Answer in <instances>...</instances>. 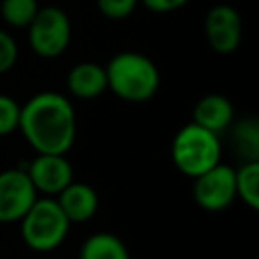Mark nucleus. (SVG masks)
Here are the masks:
<instances>
[{
  "instance_id": "nucleus-17",
  "label": "nucleus",
  "mask_w": 259,
  "mask_h": 259,
  "mask_svg": "<svg viewBox=\"0 0 259 259\" xmlns=\"http://www.w3.org/2000/svg\"><path fill=\"white\" fill-rule=\"evenodd\" d=\"M20 119V105L10 95L0 93V138L10 136L14 130H18Z\"/></svg>"
},
{
  "instance_id": "nucleus-14",
  "label": "nucleus",
  "mask_w": 259,
  "mask_h": 259,
  "mask_svg": "<svg viewBox=\"0 0 259 259\" xmlns=\"http://www.w3.org/2000/svg\"><path fill=\"white\" fill-rule=\"evenodd\" d=\"M233 146L245 162H259V121L255 117H245L235 125Z\"/></svg>"
},
{
  "instance_id": "nucleus-16",
  "label": "nucleus",
  "mask_w": 259,
  "mask_h": 259,
  "mask_svg": "<svg viewBox=\"0 0 259 259\" xmlns=\"http://www.w3.org/2000/svg\"><path fill=\"white\" fill-rule=\"evenodd\" d=\"M36 12H38L36 0H2L0 2L2 18L16 28H26L32 22Z\"/></svg>"
},
{
  "instance_id": "nucleus-9",
  "label": "nucleus",
  "mask_w": 259,
  "mask_h": 259,
  "mask_svg": "<svg viewBox=\"0 0 259 259\" xmlns=\"http://www.w3.org/2000/svg\"><path fill=\"white\" fill-rule=\"evenodd\" d=\"M36 194H59L73 182V166L63 154H36V158L24 168Z\"/></svg>"
},
{
  "instance_id": "nucleus-11",
  "label": "nucleus",
  "mask_w": 259,
  "mask_h": 259,
  "mask_svg": "<svg viewBox=\"0 0 259 259\" xmlns=\"http://www.w3.org/2000/svg\"><path fill=\"white\" fill-rule=\"evenodd\" d=\"M231 121H233V103L221 93H208L200 97L192 109V123L217 136L223 130H227Z\"/></svg>"
},
{
  "instance_id": "nucleus-5",
  "label": "nucleus",
  "mask_w": 259,
  "mask_h": 259,
  "mask_svg": "<svg viewBox=\"0 0 259 259\" xmlns=\"http://www.w3.org/2000/svg\"><path fill=\"white\" fill-rule=\"evenodd\" d=\"M28 28V45L42 59H55L63 55L71 42V20L55 6L38 8Z\"/></svg>"
},
{
  "instance_id": "nucleus-18",
  "label": "nucleus",
  "mask_w": 259,
  "mask_h": 259,
  "mask_svg": "<svg viewBox=\"0 0 259 259\" xmlns=\"http://www.w3.org/2000/svg\"><path fill=\"white\" fill-rule=\"evenodd\" d=\"M140 0H97V8L103 16L111 18V20H119L125 18L134 12V8L138 6Z\"/></svg>"
},
{
  "instance_id": "nucleus-1",
  "label": "nucleus",
  "mask_w": 259,
  "mask_h": 259,
  "mask_svg": "<svg viewBox=\"0 0 259 259\" xmlns=\"http://www.w3.org/2000/svg\"><path fill=\"white\" fill-rule=\"evenodd\" d=\"M18 130L36 154H67L77 136L71 101L57 91H42L20 105Z\"/></svg>"
},
{
  "instance_id": "nucleus-13",
  "label": "nucleus",
  "mask_w": 259,
  "mask_h": 259,
  "mask_svg": "<svg viewBox=\"0 0 259 259\" xmlns=\"http://www.w3.org/2000/svg\"><path fill=\"white\" fill-rule=\"evenodd\" d=\"M79 259H130V251L117 235L93 233L83 241Z\"/></svg>"
},
{
  "instance_id": "nucleus-15",
  "label": "nucleus",
  "mask_w": 259,
  "mask_h": 259,
  "mask_svg": "<svg viewBox=\"0 0 259 259\" xmlns=\"http://www.w3.org/2000/svg\"><path fill=\"white\" fill-rule=\"evenodd\" d=\"M235 188L251 210L259 208V162H245L235 170Z\"/></svg>"
},
{
  "instance_id": "nucleus-19",
  "label": "nucleus",
  "mask_w": 259,
  "mask_h": 259,
  "mask_svg": "<svg viewBox=\"0 0 259 259\" xmlns=\"http://www.w3.org/2000/svg\"><path fill=\"white\" fill-rule=\"evenodd\" d=\"M18 59V47L16 40L6 32L0 30V75L10 71Z\"/></svg>"
},
{
  "instance_id": "nucleus-12",
  "label": "nucleus",
  "mask_w": 259,
  "mask_h": 259,
  "mask_svg": "<svg viewBox=\"0 0 259 259\" xmlns=\"http://www.w3.org/2000/svg\"><path fill=\"white\" fill-rule=\"evenodd\" d=\"M67 87L79 99H93L101 95L107 89L105 67L91 61L77 63L67 75Z\"/></svg>"
},
{
  "instance_id": "nucleus-3",
  "label": "nucleus",
  "mask_w": 259,
  "mask_h": 259,
  "mask_svg": "<svg viewBox=\"0 0 259 259\" xmlns=\"http://www.w3.org/2000/svg\"><path fill=\"white\" fill-rule=\"evenodd\" d=\"M170 154L174 166L184 176L196 178L221 162V140L217 134L190 121L174 136Z\"/></svg>"
},
{
  "instance_id": "nucleus-8",
  "label": "nucleus",
  "mask_w": 259,
  "mask_h": 259,
  "mask_svg": "<svg viewBox=\"0 0 259 259\" xmlns=\"http://www.w3.org/2000/svg\"><path fill=\"white\" fill-rule=\"evenodd\" d=\"M243 34L241 14L229 4L212 6L204 16V36L212 51L221 55L233 53Z\"/></svg>"
},
{
  "instance_id": "nucleus-6",
  "label": "nucleus",
  "mask_w": 259,
  "mask_h": 259,
  "mask_svg": "<svg viewBox=\"0 0 259 259\" xmlns=\"http://www.w3.org/2000/svg\"><path fill=\"white\" fill-rule=\"evenodd\" d=\"M192 196L196 204L204 210H210V212L225 210L237 198L235 168L219 162L210 170L202 172L200 176L194 178Z\"/></svg>"
},
{
  "instance_id": "nucleus-2",
  "label": "nucleus",
  "mask_w": 259,
  "mask_h": 259,
  "mask_svg": "<svg viewBox=\"0 0 259 259\" xmlns=\"http://www.w3.org/2000/svg\"><path fill=\"white\" fill-rule=\"evenodd\" d=\"M107 89L130 103L152 99L160 87V71L154 61L142 53H117L105 67Z\"/></svg>"
},
{
  "instance_id": "nucleus-7",
  "label": "nucleus",
  "mask_w": 259,
  "mask_h": 259,
  "mask_svg": "<svg viewBox=\"0 0 259 259\" xmlns=\"http://www.w3.org/2000/svg\"><path fill=\"white\" fill-rule=\"evenodd\" d=\"M36 198V190L24 168L0 172V223L20 221Z\"/></svg>"
},
{
  "instance_id": "nucleus-20",
  "label": "nucleus",
  "mask_w": 259,
  "mask_h": 259,
  "mask_svg": "<svg viewBox=\"0 0 259 259\" xmlns=\"http://www.w3.org/2000/svg\"><path fill=\"white\" fill-rule=\"evenodd\" d=\"M148 10L152 12H160V14H166V12H174L178 8H182L188 0H140Z\"/></svg>"
},
{
  "instance_id": "nucleus-4",
  "label": "nucleus",
  "mask_w": 259,
  "mask_h": 259,
  "mask_svg": "<svg viewBox=\"0 0 259 259\" xmlns=\"http://www.w3.org/2000/svg\"><path fill=\"white\" fill-rule=\"evenodd\" d=\"M71 223L59 208L55 198H36L32 206L20 219V235L26 247L38 253L57 249L67 233Z\"/></svg>"
},
{
  "instance_id": "nucleus-10",
  "label": "nucleus",
  "mask_w": 259,
  "mask_h": 259,
  "mask_svg": "<svg viewBox=\"0 0 259 259\" xmlns=\"http://www.w3.org/2000/svg\"><path fill=\"white\" fill-rule=\"evenodd\" d=\"M69 223H85L97 210V192L85 182H71L55 196Z\"/></svg>"
}]
</instances>
